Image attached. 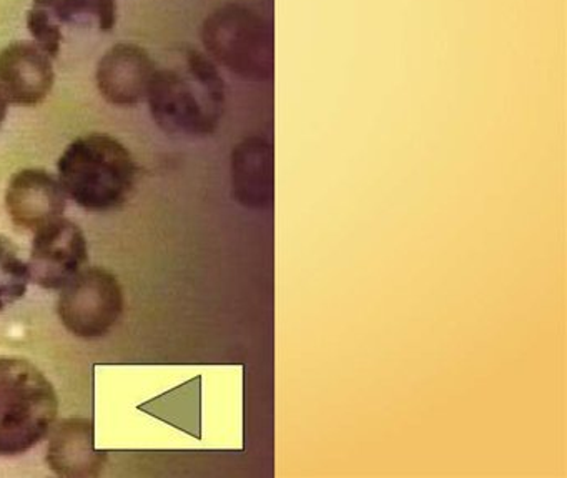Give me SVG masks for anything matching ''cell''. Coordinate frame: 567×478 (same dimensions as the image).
Returning <instances> with one entry per match:
<instances>
[{"instance_id": "1", "label": "cell", "mask_w": 567, "mask_h": 478, "mask_svg": "<svg viewBox=\"0 0 567 478\" xmlns=\"http://www.w3.org/2000/svg\"><path fill=\"white\" fill-rule=\"evenodd\" d=\"M225 82L204 52L187 48L178 65L155 69L148 84V111L155 124L175 138L214 135L224 118Z\"/></svg>"}, {"instance_id": "2", "label": "cell", "mask_w": 567, "mask_h": 478, "mask_svg": "<svg viewBox=\"0 0 567 478\" xmlns=\"http://www.w3.org/2000/svg\"><path fill=\"white\" fill-rule=\"evenodd\" d=\"M59 184L84 211H115L131 197L137 179L134 155L117 139L87 134L65 148L58 164Z\"/></svg>"}, {"instance_id": "3", "label": "cell", "mask_w": 567, "mask_h": 478, "mask_svg": "<svg viewBox=\"0 0 567 478\" xmlns=\"http://www.w3.org/2000/svg\"><path fill=\"white\" fill-rule=\"evenodd\" d=\"M58 414V391L34 364L0 357V457L34 448L48 437Z\"/></svg>"}, {"instance_id": "4", "label": "cell", "mask_w": 567, "mask_h": 478, "mask_svg": "<svg viewBox=\"0 0 567 478\" xmlns=\"http://www.w3.org/2000/svg\"><path fill=\"white\" fill-rule=\"evenodd\" d=\"M200 38L208 58L237 78L274 81L275 29L260 12L228 2L205 18Z\"/></svg>"}, {"instance_id": "5", "label": "cell", "mask_w": 567, "mask_h": 478, "mask_svg": "<svg viewBox=\"0 0 567 478\" xmlns=\"http://www.w3.org/2000/svg\"><path fill=\"white\" fill-rule=\"evenodd\" d=\"M58 311L75 337H104L121 318L124 292L117 277L105 268H84L62 287Z\"/></svg>"}, {"instance_id": "6", "label": "cell", "mask_w": 567, "mask_h": 478, "mask_svg": "<svg viewBox=\"0 0 567 478\" xmlns=\"http://www.w3.org/2000/svg\"><path fill=\"white\" fill-rule=\"evenodd\" d=\"M89 261L87 238L75 222L55 218L35 231L32 244L31 281L48 291L65 287L84 271Z\"/></svg>"}, {"instance_id": "7", "label": "cell", "mask_w": 567, "mask_h": 478, "mask_svg": "<svg viewBox=\"0 0 567 478\" xmlns=\"http://www.w3.org/2000/svg\"><path fill=\"white\" fill-rule=\"evenodd\" d=\"M54 59L35 42H12L0 51V91L9 104H41L54 88Z\"/></svg>"}, {"instance_id": "8", "label": "cell", "mask_w": 567, "mask_h": 478, "mask_svg": "<svg viewBox=\"0 0 567 478\" xmlns=\"http://www.w3.org/2000/svg\"><path fill=\"white\" fill-rule=\"evenodd\" d=\"M65 192L59 179L45 169H22L12 175L6 192V207L16 227L35 232L64 217Z\"/></svg>"}, {"instance_id": "9", "label": "cell", "mask_w": 567, "mask_h": 478, "mask_svg": "<svg viewBox=\"0 0 567 478\" xmlns=\"http://www.w3.org/2000/svg\"><path fill=\"white\" fill-rule=\"evenodd\" d=\"M155 69L154 59L141 45L117 44L99 62L95 84L109 104L131 108L144 101Z\"/></svg>"}, {"instance_id": "10", "label": "cell", "mask_w": 567, "mask_h": 478, "mask_svg": "<svg viewBox=\"0 0 567 478\" xmlns=\"http://www.w3.org/2000/svg\"><path fill=\"white\" fill-rule=\"evenodd\" d=\"M231 191L238 204L267 209L275 199V149L260 135L238 142L230 157Z\"/></svg>"}, {"instance_id": "11", "label": "cell", "mask_w": 567, "mask_h": 478, "mask_svg": "<svg viewBox=\"0 0 567 478\" xmlns=\"http://www.w3.org/2000/svg\"><path fill=\"white\" fill-rule=\"evenodd\" d=\"M109 455L94 447V424L89 418H68L55 427L48 448V464L59 477H97Z\"/></svg>"}, {"instance_id": "12", "label": "cell", "mask_w": 567, "mask_h": 478, "mask_svg": "<svg viewBox=\"0 0 567 478\" xmlns=\"http://www.w3.org/2000/svg\"><path fill=\"white\" fill-rule=\"evenodd\" d=\"M32 8L41 9L59 28L114 31L117 24V0H34Z\"/></svg>"}, {"instance_id": "13", "label": "cell", "mask_w": 567, "mask_h": 478, "mask_svg": "<svg viewBox=\"0 0 567 478\" xmlns=\"http://www.w3.org/2000/svg\"><path fill=\"white\" fill-rule=\"evenodd\" d=\"M31 282L29 265L9 238L0 235V312L21 301Z\"/></svg>"}, {"instance_id": "14", "label": "cell", "mask_w": 567, "mask_h": 478, "mask_svg": "<svg viewBox=\"0 0 567 478\" xmlns=\"http://www.w3.org/2000/svg\"><path fill=\"white\" fill-rule=\"evenodd\" d=\"M28 29L31 32L35 44L48 52L52 59H58L61 54L62 42H64V32L59 26L51 21L41 9L31 8L28 12Z\"/></svg>"}, {"instance_id": "15", "label": "cell", "mask_w": 567, "mask_h": 478, "mask_svg": "<svg viewBox=\"0 0 567 478\" xmlns=\"http://www.w3.org/2000/svg\"><path fill=\"white\" fill-rule=\"evenodd\" d=\"M9 102L6 101L4 94L0 91V125L4 124L6 115H8Z\"/></svg>"}]
</instances>
